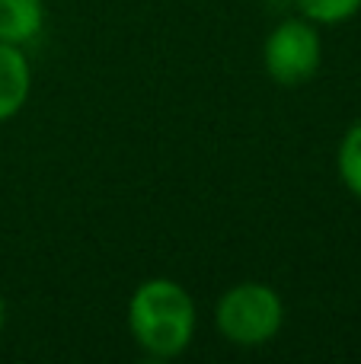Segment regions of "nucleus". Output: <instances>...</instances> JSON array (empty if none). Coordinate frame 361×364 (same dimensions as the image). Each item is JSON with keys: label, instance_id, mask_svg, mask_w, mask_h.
I'll list each match as a JSON object with an SVG mask.
<instances>
[{"label": "nucleus", "instance_id": "2", "mask_svg": "<svg viewBox=\"0 0 361 364\" xmlns=\"http://www.w3.org/2000/svg\"><path fill=\"white\" fill-rule=\"evenodd\" d=\"M215 320L221 336L234 346H262V342L275 339V333L281 329L285 307L269 284L243 282L221 297Z\"/></svg>", "mask_w": 361, "mask_h": 364}, {"label": "nucleus", "instance_id": "3", "mask_svg": "<svg viewBox=\"0 0 361 364\" xmlns=\"http://www.w3.org/2000/svg\"><path fill=\"white\" fill-rule=\"evenodd\" d=\"M320 36L307 19H285L266 42V70L281 87H298L320 68Z\"/></svg>", "mask_w": 361, "mask_h": 364}, {"label": "nucleus", "instance_id": "5", "mask_svg": "<svg viewBox=\"0 0 361 364\" xmlns=\"http://www.w3.org/2000/svg\"><path fill=\"white\" fill-rule=\"evenodd\" d=\"M42 0H0V42L26 45L42 32Z\"/></svg>", "mask_w": 361, "mask_h": 364}, {"label": "nucleus", "instance_id": "4", "mask_svg": "<svg viewBox=\"0 0 361 364\" xmlns=\"http://www.w3.org/2000/svg\"><path fill=\"white\" fill-rule=\"evenodd\" d=\"M29 61L19 51V45L0 42V122L13 119L29 100Z\"/></svg>", "mask_w": 361, "mask_h": 364}, {"label": "nucleus", "instance_id": "1", "mask_svg": "<svg viewBox=\"0 0 361 364\" xmlns=\"http://www.w3.org/2000/svg\"><path fill=\"white\" fill-rule=\"evenodd\" d=\"M128 326L144 352L153 358H173L192 342L195 304L183 284L170 278H151L134 291L128 304Z\"/></svg>", "mask_w": 361, "mask_h": 364}, {"label": "nucleus", "instance_id": "6", "mask_svg": "<svg viewBox=\"0 0 361 364\" xmlns=\"http://www.w3.org/2000/svg\"><path fill=\"white\" fill-rule=\"evenodd\" d=\"M339 176L355 198H361V122L345 132L339 144Z\"/></svg>", "mask_w": 361, "mask_h": 364}, {"label": "nucleus", "instance_id": "8", "mask_svg": "<svg viewBox=\"0 0 361 364\" xmlns=\"http://www.w3.org/2000/svg\"><path fill=\"white\" fill-rule=\"evenodd\" d=\"M4 320H6V307H4V297H0V326H4Z\"/></svg>", "mask_w": 361, "mask_h": 364}, {"label": "nucleus", "instance_id": "7", "mask_svg": "<svg viewBox=\"0 0 361 364\" xmlns=\"http://www.w3.org/2000/svg\"><path fill=\"white\" fill-rule=\"evenodd\" d=\"M311 23H343L361 10V0H298Z\"/></svg>", "mask_w": 361, "mask_h": 364}]
</instances>
